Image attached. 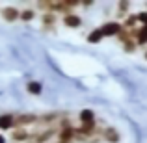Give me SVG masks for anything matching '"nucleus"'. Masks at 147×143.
<instances>
[{"mask_svg": "<svg viewBox=\"0 0 147 143\" xmlns=\"http://www.w3.org/2000/svg\"><path fill=\"white\" fill-rule=\"evenodd\" d=\"M136 45L138 47H145L147 45V24L145 26H138V30H136Z\"/></svg>", "mask_w": 147, "mask_h": 143, "instance_id": "obj_14", "label": "nucleus"}, {"mask_svg": "<svg viewBox=\"0 0 147 143\" xmlns=\"http://www.w3.org/2000/svg\"><path fill=\"white\" fill-rule=\"evenodd\" d=\"M121 26L125 30H134L138 28V21H136V13H129L125 19L121 21Z\"/></svg>", "mask_w": 147, "mask_h": 143, "instance_id": "obj_15", "label": "nucleus"}, {"mask_svg": "<svg viewBox=\"0 0 147 143\" xmlns=\"http://www.w3.org/2000/svg\"><path fill=\"white\" fill-rule=\"evenodd\" d=\"M58 141H63V143H73L75 141V126L58 130Z\"/></svg>", "mask_w": 147, "mask_h": 143, "instance_id": "obj_12", "label": "nucleus"}, {"mask_svg": "<svg viewBox=\"0 0 147 143\" xmlns=\"http://www.w3.org/2000/svg\"><path fill=\"white\" fill-rule=\"evenodd\" d=\"M97 121V117H95V111L91 110V108H84V110L78 111V123L80 125H84V123H93Z\"/></svg>", "mask_w": 147, "mask_h": 143, "instance_id": "obj_11", "label": "nucleus"}, {"mask_svg": "<svg viewBox=\"0 0 147 143\" xmlns=\"http://www.w3.org/2000/svg\"><path fill=\"white\" fill-rule=\"evenodd\" d=\"M130 6H132V4H130L129 0H121V2H117V15L121 19H125L127 15H129V11H130Z\"/></svg>", "mask_w": 147, "mask_h": 143, "instance_id": "obj_18", "label": "nucleus"}, {"mask_svg": "<svg viewBox=\"0 0 147 143\" xmlns=\"http://www.w3.org/2000/svg\"><path fill=\"white\" fill-rule=\"evenodd\" d=\"M71 126H75V125H73V119H71V117H67V115H61L60 121H58V130L71 128Z\"/></svg>", "mask_w": 147, "mask_h": 143, "instance_id": "obj_20", "label": "nucleus"}, {"mask_svg": "<svg viewBox=\"0 0 147 143\" xmlns=\"http://www.w3.org/2000/svg\"><path fill=\"white\" fill-rule=\"evenodd\" d=\"M61 117L60 111H49V113H43L37 117V125H43L45 128H49V126H52L54 123H58Z\"/></svg>", "mask_w": 147, "mask_h": 143, "instance_id": "obj_7", "label": "nucleus"}, {"mask_svg": "<svg viewBox=\"0 0 147 143\" xmlns=\"http://www.w3.org/2000/svg\"><path fill=\"white\" fill-rule=\"evenodd\" d=\"M82 17H80L76 11H71V13H65L61 15V24L65 26V28H71V30H76L82 26Z\"/></svg>", "mask_w": 147, "mask_h": 143, "instance_id": "obj_3", "label": "nucleus"}, {"mask_svg": "<svg viewBox=\"0 0 147 143\" xmlns=\"http://www.w3.org/2000/svg\"><path fill=\"white\" fill-rule=\"evenodd\" d=\"M11 140L15 143H24L30 140V132L26 128H13L11 130Z\"/></svg>", "mask_w": 147, "mask_h": 143, "instance_id": "obj_10", "label": "nucleus"}, {"mask_svg": "<svg viewBox=\"0 0 147 143\" xmlns=\"http://www.w3.org/2000/svg\"><path fill=\"white\" fill-rule=\"evenodd\" d=\"M37 113H19L15 115V128H26L30 125H37Z\"/></svg>", "mask_w": 147, "mask_h": 143, "instance_id": "obj_5", "label": "nucleus"}, {"mask_svg": "<svg viewBox=\"0 0 147 143\" xmlns=\"http://www.w3.org/2000/svg\"><path fill=\"white\" fill-rule=\"evenodd\" d=\"M58 22V15L52 13V11H47V13H41V24H43V28H54V24Z\"/></svg>", "mask_w": 147, "mask_h": 143, "instance_id": "obj_9", "label": "nucleus"}, {"mask_svg": "<svg viewBox=\"0 0 147 143\" xmlns=\"http://www.w3.org/2000/svg\"><path fill=\"white\" fill-rule=\"evenodd\" d=\"M37 15V11L34 9V7H26V9H21V17H19V21H24V22H30L34 21Z\"/></svg>", "mask_w": 147, "mask_h": 143, "instance_id": "obj_17", "label": "nucleus"}, {"mask_svg": "<svg viewBox=\"0 0 147 143\" xmlns=\"http://www.w3.org/2000/svg\"><path fill=\"white\" fill-rule=\"evenodd\" d=\"M56 143H63V141H56Z\"/></svg>", "mask_w": 147, "mask_h": 143, "instance_id": "obj_24", "label": "nucleus"}, {"mask_svg": "<svg viewBox=\"0 0 147 143\" xmlns=\"http://www.w3.org/2000/svg\"><path fill=\"white\" fill-rule=\"evenodd\" d=\"M144 60L147 61V50H145V52H144Z\"/></svg>", "mask_w": 147, "mask_h": 143, "instance_id": "obj_23", "label": "nucleus"}, {"mask_svg": "<svg viewBox=\"0 0 147 143\" xmlns=\"http://www.w3.org/2000/svg\"><path fill=\"white\" fill-rule=\"evenodd\" d=\"M104 39V36H102V32H100V28H93L90 34L86 36V41L90 45H99L100 41Z\"/></svg>", "mask_w": 147, "mask_h": 143, "instance_id": "obj_13", "label": "nucleus"}, {"mask_svg": "<svg viewBox=\"0 0 147 143\" xmlns=\"http://www.w3.org/2000/svg\"><path fill=\"white\" fill-rule=\"evenodd\" d=\"M136 21H138V26H145L147 24V9L138 11L136 13Z\"/></svg>", "mask_w": 147, "mask_h": 143, "instance_id": "obj_21", "label": "nucleus"}, {"mask_svg": "<svg viewBox=\"0 0 147 143\" xmlns=\"http://www.w3.org/2000/svg\"><path fill=\"white\" fill-rule=\"evenodd\" d=\"M100 140L104 143H119L121 141V132L115 126H104L100 130Z\"/></svg>", "mask_w": 147, "mask_h": 143, "instance_id": "obj_4", "label": "nucleus"}, {"mask_svg": "<svg viewBox=\"0 0 147 143\" xmlns=\"http://www.w3.org/2000/svg\"><path fill=\"white\" fill-rule=\"evenodd\" d=\"M54 136H58V130L54 126H49V128H43L41 132H36V134H30V140L34 143H47L50 141Z\"/></svg>", "mask_w": 147, "mask_h": 143, "instance_id": "obj_2", "label": "nucleus"}, {"mask_svg": "<svg viewBox=\"0 0 147 143\" xmlns=\"http://www.w3.org/2000/svg\"><path fill=\"white\" fill-rule=\"evenodd\" d=\"M0 15L6 22H17L21 17V9H17L15 6H4L0 7Z\"/></svg>", "mask_w": 147, "mask_h": 143, "instance_id": "obj_6", "label": "nucleus"}, {"mask_svg": "<svg viewBox=\"0 0 147 143\" xmlns=\"http://www.w3.org/2000/svg\"><path fill=\"white\" fill-rule=\"evenodd\" d=\"M0 143H6V138H4V134H0Z\"/></svg>", "mask_w": 147, "mask_h": 143, "instance_id": "obj_22", "label": "nucleus"}, {"mask_svg": "<svg viewBox=\"0 0 147 143\" xmlns=\"http://www.w3.org/2000/svg\"><path fill=\"white\" fill-rule=\"evenodd\" d=\"M15 128V115L13 113H0V130H13Z\"/></svg>", "mask_w": 147, "mask_h": 143, "instance_id": "obj_8", "label": "nucleus"}, {"mask_svg": "<svg viewBox=\"0 0 147 143\" xmlns=\"http://www.w3.org/2000/svg\"><path fill=\"white\" fill-rule=\"evenodd\" d=\"M26 91H28L30 95H41V93H43V84L32 80V82L26 84Z\"/></svg>", "mask_w": 147, "mask_h": 143, "instance_id": "obj_16", "label": "nucleus"}, {"mask_svg": "<svg viewBox=\"0 0 147 143\" xmlns=\"http://www.w3.org/2000/svg\"><path fill=\"white\" fill-rule=\"evenodd\" d=\"M121 47H123V52H127V54H134L138 50V45H136L134 39H129V41H125V43H121Z\"/></svg>", "mask_w": 147, "mask_h": 143, "instance_id": "obj_19", "label": "nucleus"}, {"mask_svg": "<svg viewBox=\"0 0 147 143\" xmlns=\"http://www.w3.org/2000/svg\"><path fill=\"white\" fill-rule=\"evenodd\" d=\"M99 28H100V32H102L104 39H106V37H117L119 34L123 32V26H121L119 21H108V22H104L102 26H99Z\"/></svg>", "mask_w": 147, "mask_h": 143, "instance_id": "obj_1", "label": "nucleus"}]
</instances>
